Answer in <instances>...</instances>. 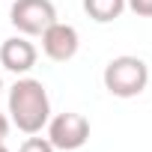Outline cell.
<instances>
[{"mask_svg": "<svg viewBox=\"0 0 152 152\" xmlns=\"http://www.w3.org/2000/svg\"><path fill=\"white\" fill-rule=\"evenodd\" d=\"M0 152H9V149H6V146H3V143H0Z\"/></svg>", "mask_w": 152, "mask_h": 152, "instance_id": "cell-11", "label": "cell"}, {"mask_svg": "<svg viewBox=\"0 0 152 152\" xmlns=\"http://www.w3.org/2000/svg\"><path fill=\"white\" fill-rule=\"evenodd\" d=\"M6 137H9V119H6L3 113H0V143H3Z\"/></svg>", "mask_w": 152, "mask_h": 152, "instance_id": "cell-10", "label": "cell"}, {"mask_svg": "<svg viewBox=\"0 0 152 152\" xmlns=\"http://www.w3.org/2000/svg\"><path fill=\"white\" fill-rule=\"evenodd\" d=\"M149 84V69L140 57L122 54L104 66V90L116 99H134Z\"/></svg>", "mask_w": 152, "mask_h": 152, "instance_id": "cell-2", "label": "cell"}, {"mask_svg": "<svg viewBox=\"0 0 152 152\" xmlns=\"http://www.w3.org/2000/svg\"><path fill=\"white\" fill-rule=\"evenodd\" d=\"M48 140L54 149H63V152H72V149H81L87 140H90V122L87 116L81 113H57L54 119H48Z\"/></svg>", "mask_w": 152, "mask_h": 152, "instance_id": "cell-4", "label": "cell"}, {"mask_svg": "<svg viewBox=\"0 0 152 152\" xmlns=\"http://www.w3.org/2000/svg\"><path fill=\"white\" fill-rule=\"evenodd\" d=\"M125 6L140 18H152V0H125Z\"/></svg>", "mask_w": 152, "mask_h": 152, "instance_id": "cell-9", "label": "cell"}, {"mask_svg": "<svg viewBox=\"0 0 152 152\" xmlns=\"http://www.w3.org/2000/svg\"><path fill=\"white\" fill-rule=\"evenodd\" d=\"M0 63L3 69L15 72V75H27L36 66V48L33 42H27L24 36H12L0 45Z\"/></svg>", "mask_w": 152, "mask_h": 152, "instance_id": "cell-6", "label": "cell"}, {"mask_svg": "<svg viewBox=\"0 0 152 152\" xmlns=\"http://www.w3.org/2000/svg\"><path fill=\"white\" fill-rule=\"evenodd\" d=\"M9 21L24 36H42L57 21V9L51 0H15L9 9Z\"/></svg>", "mask_w": 152, "mask_h": 152, "instance_id": "cell-3", "label": "cell"}, {"mask_svg": "<svg viewBox=\"0 0 152 152\" xmlns=\"http://www.w3.org/2000/svg\"><path fill=\"white\" fill-rule=\"evenodd\" d=\"M78 48H81V36H78V30H75L72 24L54 21L42 33V51L54 63H69L75 54H78Z\"/></svg>", "mask_w": 152, "mask_h": 152, "instance_id": "cell-5", "label": "cell"}, {"mask_svg": "<svg viewBox=\"0 0 152 152\" xmlns=\"http://www.w3.org/2000/svg\"><path fill=\"white\" fill-rule=\"evenodd\" d=\"M18 152H54V146H51L48 137H27Z\"/></svg>", "mask_w": 152, "mask_h": 152, "instance_id": "cell-8", "label": "cell"}, {"mask_svg": "<svg viewBox=\"0 0 152 152\" xmlns=\"http://www.w3.org/2000/svg\"><path fill=\"white\" fill-rule=\"evenodd\" d=\"M9 116L18 131L24 134H39L48 119H51V99L42 81L36 78H21L9 90Z\"/></svg>", "mask_w": 152, "mask_h": 152, "instance_id": "cell-1", "label": "cell"}, {"mask_svg": "<svg viewBox=\"0 0 152 152\" xmlns=\"http://www.w3.org/2000/svg\"><path fill=\"white\" fill-rule=\"evenodd\" d=\"M84 12L99 24H110L125 12V0H84Z\"/></svg>", "mask_w": 152, "mask_h": 152, "instance_id": "cell-7", "label": "cell"}, {"mask_svg": "<svg viewBox=\"0 0 152 152\" xmlns=\"http://www.w3.org/2000/svg\"><path fill=\"white\" fill-rule=\"evenodd\" d=\"M0 90H3V81H0Z\"/></svg>", "mask_w": 152, "mask_h": 152, "instance_id": "cell-12", "label": "cell"}]
</instances>
